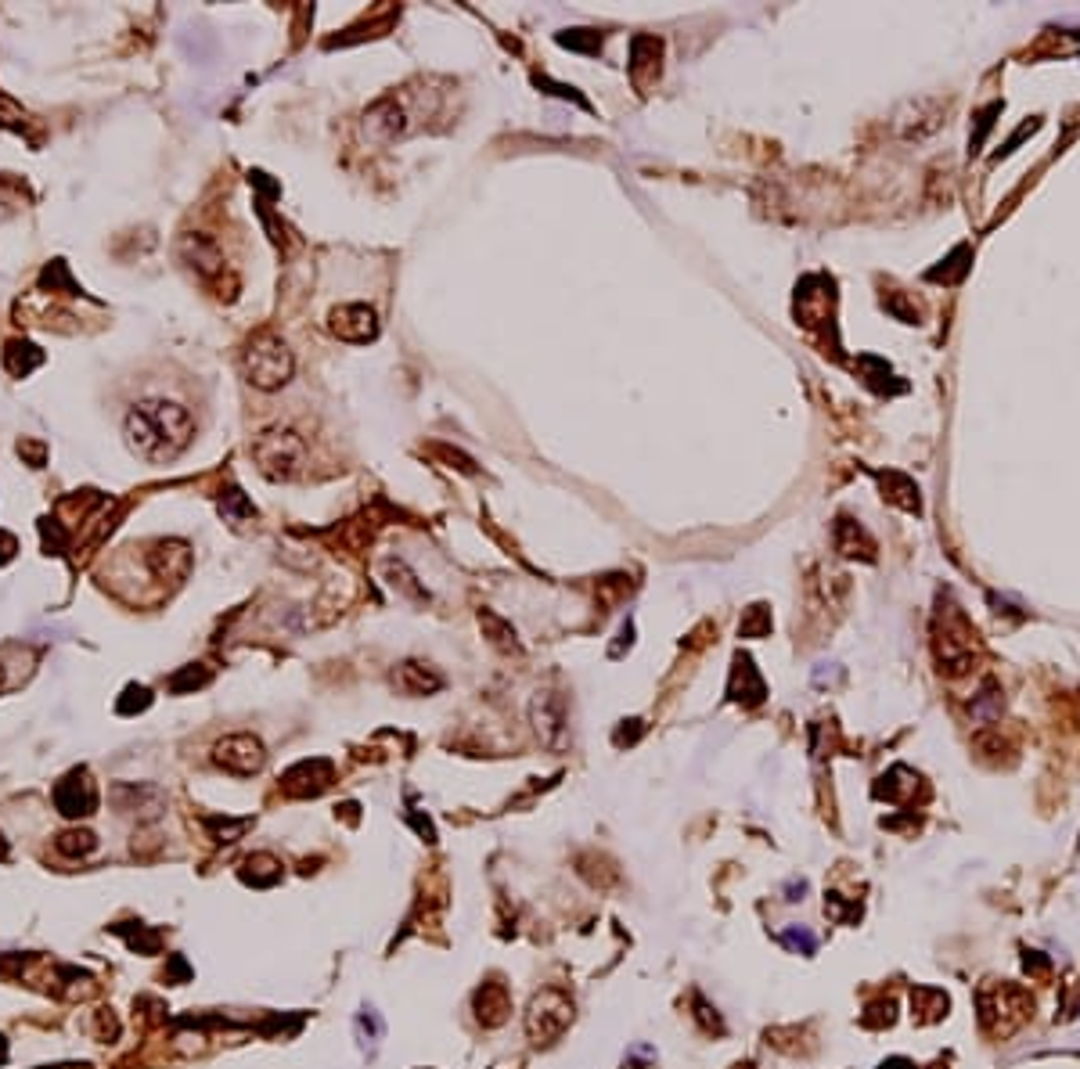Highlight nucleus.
Listing matches in <instances>:
<instances>
[{
	"instance_id": "25",
	"label": "nucleus",
	"mask_w": 1080,
	"mask_h": 1069,
	"mask_svg": "<svg viewBox=\"0 0 1080 1069\" xmlns=\"http://www.w3.org/2000/svg\"><path fill=\"white\" fill-rule=\"evenodd\" d=\"M209 681V670H202V666H188L184 674H177L170 681L173 692H184V688H202V684Z\"/></svg>"
},
{
	"instance_id": "22",
	"label": "nucleus",
	"mask_w": 1080,
	"mask_h": 1069,
	"mask_svg": "<svg viewBox=\"0 0 1080 1069\" xmlns=\"http://www.w3.org/2000/svg\"><path fill=\"white\" fill-rule=\"evenodd\" d=\"M782 944L789 947L792 954H807V958H810V954L818 951V936L810 933L807 926H789L782 933Z\"/></svg>"
},
{
	"instance_id": "6",
	"label": "nucleus",
	"mask_w": 1080,
	"mask_h": 1069,
	"mask_svg": "<svg viewBox=\"0 0 1080 1069\" xmlns=\"http://www.w3.org/2000/svg\"><path fill=\"white\" fill-rule=\"evenodd\" d=\"M213 764L224 767L227 774L249 778V774L263 771L267 753H263V742L256 735H227L213 746Z\"/></svg>"
},
{
	"instance_id": "14",
	"label": "nucleus",
	"mask_w": 1080,
	"mask_h": 1069,
	"mask_svg": "<svg viewBox=\"0 0 1080 1069\" xmlns=\"http://www.w3.org/2000/svg\"><path fill=\"white\" fill-rule=\"evenodd\" d=\"M728 695L735 702H746V706H756V702H764L767 688H764V677L756 674V666L749 656H738L735 659V674H731V688Z\"/></svg>"
},
{
	"instance_id": "1",
	"label": "nucleus",
	"mask_w": 1080,
	"mask_h": 1069,
	"mask_svg": "<svg viewBox=\"0 0 1080 1069\" xmlns=\"http://www.w3.org/2000/svg\"><path fill=\"white\" fill-rule=\"evenodd\" d=\"M123 436L126 447L134 450L137 458L152 461V465H166V461L180 458L191 447L195 418L177 400H141L126 414Z\"/></svg>"
},
{
	"instance_id": "13",
	"label": "nucleus",
	"mask_w": 1080,
	"mask_h": 1069,
	"mask_svg": "<svg viewBox=\"0 0 1080 1069\" xmlns=\"http://www.w3.org/2000/svg\"><path fill=\"white\" fill-rule=\"evenodd\" d=\"M180 256L191 263V267L202 274V278H209V274H220L224 270V256H220V249H216L213 238H206V234H184V242H180Z\"/></svg>"
},
{
	"instance_id": "31",
	"label": "nucleus",
	"mask_w": 1080,
	"mask_h": 1069,
	"mask_svg": "<svg viewBox=\"0 0 1080 1069\" xmlns=\"http://www.w3.org/2000/svg\"><path fill=\"white\" fill-rule=\"evenodd\" d=\"M803 893H807V882H792L789 897H785V900H803Z\"/></svg>"
},
{
	"instance_id": "3",
	"label": "nucleus",
	"mask_w": 1080,
	"mask_h": 1069,
	"mask_svg": "<svg viewBox=\"0 0 1080 1069\" xmlns=\"http://www.w3.org/2000/svg\"><path fill=\"white\" fill-rule=\"evenodd\" d=\"M252 461L267 479H292L306 461V443L288 425H270L252 440Z\"/></svg>"
},
{
	"instance_id": "15",
	"label": "nucleus",
	"mask_w": 1080,
	"mask_h": 1069,
	"mask_svg": "<svg viewBox=\"0 0 1080 1069\" xmlns=\"http://www.w3.org/2000/svg\"><path fill=\"white\" fill-rule=\"evenodd\" d=\"M152 569H155V576H159V580H180V576L191 569L188 544H180V540L159 544V548L152 551Z\"/></svg>"
},
{
	"instance_id": "21",
	"label": "nucleus",
	"mask_w": 1080,
	"mask_h": 1069,
	"mask_svg": "<svg viewBox=\"0 0 1080 1069\" xmlns=\"http://www.w3.org/2000/svg\"><path fill=\"white\" fill-rule=\"evenodd\" d=\"M382 1034H386V1026H382V1016H378L375 1008H364L357 1016V1041L368 1048V1052H375L378 1041H382Z\"/></svg>"
},
{
	"instance_id": "20",
	"label": "nucleus",
	"mask_w": 1080,
	"mask_h": 1069,
	"mask_svg": "<svg viewBox=\"0 0 1080 1069\" xmlns=\"http://www.w3.org/2000/svg\"><path fill=\"white\" fill-rule=\"evenodd\" d=\"M54 846H58V854L65 857H87L94 846H98V839L90 836V832H83V828H69V832H62V836L54 839Z\"/></svg>"
},
{
	"instance_id": "23",
	"label": "nucleus",
	"mask_w": 1080,
	"mask_h": 1069,
	"mask_svg": "<svg viewBox=\"0 0 1080 1069\" xmlns=\"http://www.w3.org/2000/svg\"><path fill=\"white\" fill-rule=\"evenodd\" d=\"M479 623H483L486 630H494V641L504 648H519V641H515V630L508 627V623H501L494 616V612H479Z\"/></svg>"
},
{
	"instance_id": "16",
	"label": "nucleus",
	"mask_w": 1080,
	"mask_h": 1069,
	"mask_svg": "<svg viewBox=\"0 0 1080 1069\" xmlns=\"http://www.w3.org/2000/svg\"><path fill=\"white\" fill-rule=\"evenodd\" d=\"M396 684H400L407 695H432V692H440V688H443V677L432 674V670H425L422 663H404L400 670H396Z\"/></svg>"
},
{
	"instance_id": "32",
	"label": "nucleus",
	"mask_w": 1080,
	"mask_h": 1069,
	"mask_svg": "<svg viewBox=\"0 0 1080 1069\" xmlns=\"http://www.w3.org/2000/svg\"><path fill=\"white\" fill-rule=\"evenodd\" d=\"M0 857H8V843L4 839H0Z\"/></svg>"
},
{
	"instance_id": "29",
	"label": "nucleus",
	"mask_w": 1080,
	"mask_h": 1069,
	"mask_svg": "<svg viewBox=\"0 0 1080 1069\" xmlns=\"http://www.w3.org/2000/svg\"><path fill=\"white\" fill-rule=\"evenodd\" d=\"M1026 969L1048 972V962H1044V958H1041V954H1037V951H1030V954H1026Z\"/></svg>"
},
{
	"instance_id": "27",
	"label": "nucleus",
	"mask_w": 1080,
	"mask_h": 1069,
	"mask_svg": "<svg viewBox=\"0 0 1080 1069\" xmlns=\"http://www.w3.org/2000/svg\"><path fill=\"white\" fill-rule=\"evenodd\" d=\"M695 1005H699V1019H702V1026H706V1030H717V1034H720V1030H724V1023H720V1019H717V1012H713V1008L706 1005V1001H702V998H695Z\"/></svg>"
},
{
	"instance_id": "9",
	"label": "nucleus",
	"mask_w": 1080,
	"mask_h": 1069,
	"mask_svg": "<svg viewBox=\"0 0 1080 1069\" xmlns=\"http://www.w3.org/2000/svg\"><path fill=\"white\" fill-rule=\"evenodd\" d=\"M328 328H332V335H335V339H342V342H371V339H378V317H375V310H371V306H364V303L335 306Z\"/></svg>"
},
{
	"instance_id": "28",
	"label": "nucleus",
	"mask_w": 1080,
	"mask_h": 1069,
	"mask_svg": "<svg viewBox=\"0 0 1080 1069\" xmlns=\"http://www.w3.org/2000/svg\"><path fill=\"white\" fill-rule=\"evenodd\" d=\"M641 735V720H634V728H620V731H616V746H623V742H627V746H630V742H634V738H638Z\"/></svg>"
},
{
	"instance_id": "26",
	"label": "nucleus",
	"mask_w": 1080,
	"mask_h": 1069,
	"mask_svg": "<svg viewBox=\"0 0 1080 1069\" xmlns=\"http://www.w3.org/2000/svg\"><path fill=\"white\" fill-rule=\"evenodd\" d=\"M767 627H771V620H767V612L760 609V605H756L753 616H749V620L742 623V634H746V638H753V634H764Z\"/></svg>"
},
{
	"instance_id": "8",
	"label": "nucleus",
	"mask_w": 1080,
	"mask_h": 1069,
	"mask_svg": "<svg viewBox=\"0 0 1080 1069\" xmlns=\"http://www.w3.org/2000/svg\"><path fill=\"white\" fill-rule=\"evenodd\" d=\"M411 130V116L400 98H382L364 112V137L378 144H389L396 137H404Z\"/></svg>"
},
{
	"instance_id": "5",
	"label": "nucleus",
	"mask_w": 1080,
	"mask_h": 1069,
	"mask_svg": "<svg viewBox=\"0 0 1080 1069\" xmlns=\"http://www.w3.org/2000/svg\"><path fill=\"white\" fill-rule=\"evenodd\" d=\"M573 1023V1001L558 987H544L530 998L526 1008V1034L533 1044H555Z\"/></svg>"
},
{
	"instance_id": "19",
	"label": "nucleus",
	"mask_w": 1080,
	"mask_h": 1069,
	"mask_svg": "<svg viewBox=\"0 0 1080 1069\" xmlns=\"http://www.w3.org/2000/svg\"><path fill=\"white\" fill-rule=\"evenodd\" d=\"M245 868H256V872H242L245 882H252V886H274V882L281 879V864L274 861V857L267 854H256L245 861Z\"/></svg>"
},
{
	"instance_id": "17",
	"label": "nucleus",
	"mask_w": 1080,
	"mask_h": 1069,
	"mask_svg": "<svg viewBox=\"0 0 1080 1069\" xmlns=\"http://www.w3.org/2000/svg\"><path fill=\"white\" fill-rule=\"evenodd\" d=\"M947 1005H951V1001H947L944 990H933V987L911 990V1008H915L918 1023H936V1019H944Z\"/></svg>"
},
{
	"instance_id": "2",
	"label": "nucleus",
	"mask_w": 1080,
	"mask_h": 1069,
	"mask_svg": "<svg viewBox=\"0 0 1080 1069\" xmlns=\"http://www.w3.org/2000/svg\"><path fill=\"white\" fill-rule=\"evenodd\" d=\"M242 371L256 389L274 393V389L292 382L296 357H292V350H288V342L281 339V335L260 332V335H252L249 346L242 350Z\"/></svg>"
},
{
	"instance_id": "18",
	"label": "nucleus",
	"mask_w": 1080,
	"mask_h": 1069,
	"mask_svg": "<svg viewBox=\"0 0 1080 1069\" xmlns=\"http://www.w3.org/2000/svg\"><path fill=\"white\" fill-rule=\"evenodd\" d=\"M40 360H44V353L36 350L33 342H18L15 339V342H8V350H4V368H8L11 375H18V378L29 375Z\"/></svg>"
},
{
	"instance_id": "11",
	"label": "nucleus",
	"mask_w": 1080,
	"mask_h": 1069,
	"mask_svg": "<svg viewBox=\"0 0 1080 1069\" xmlns=\"http://www.w3.org/2000/svg\"><path fill=\"white\" fill-rule=\"evenodd\" d=\"M533 724H537V735L544 746L562 749V742H566V710L551 692L533 699Z\"/></svg>"
},
{
	"instance_id": "12",
	"label": "nucleus",
	"mask_w": 1080,
	"mask_h": 1069,
	"mask_svg": "<svg viewBox=\"0 0 1080 1069\" xmlns=\"http://www.w3.org/2000/svg\"><path fill=\"white\" fill-rule=\"evenodd\" d=\"M472 1008H476V1016L483 1026L508 1023V1016H512L508 987H504V983H483V987L476 990V998H472Z\"/></svg>"
},
{
	"instance_id": "24",
	"label": "nucleus",
	"mask_w": 1080,
	"mask_h": 1069,
	"mask_svg": "<svg viewBox=\"0 0 1080 1069\" xmlns=\"http://www.w3.org/2000/svg\"><path fill=\"white\" fill-rule=\"evenodd\" d=\"M893 1008H897V1005H893L890 998H886V1001H875V1005L861 1016V1023L872 1026V1030H879V1026H890V1023H893Z\"/></svg>"
},
{
	"instance_id": "7",
	"label": "nucleus",
	"mask_w": 1080,
	"mask_h": 1069,
	"mask_svg": "<svg viewBox=\"0 0 1080 1069\" xmlns=\"http://www.w3.org/2000/svg\"><path fill=\"white\" fill-rule=\"evenodd\" d=\"M54 807L65 818H90L98 810V785L90 782L87 771L65 774L62 782L54 785Z\"/></svg>"
},
{
	"instance_id": "10",
	"label": "nucleus",
	"mask_w": 1080,
	"mask_h": 1069,
	"mask_svg": "<svg viewBox=\"0 0 1080 1069\" xmlns=\"http://www.w3.org/2000/svg\"><path fill=\"white\" fill-rule=\"evenodd\" d=\"M332 774H335L332 760L314 756V760H299L296 767H288L285 778H281V785H285L288 796H317V792L328 789Z\"/></svg>"
},
{
	"instance_id": "4",
	"label": "nucleus",
	"mask_w": 1080,
	"mask_h": 1069,
	"mask_svg": "<svg viewBox=\"0 0 1080 1069\" xmlns=\"http://www.w3.org/2000/svg\"><path fill=\"white\" fill-rule=\"evenodd\" d=\"M980 1005V1026L987 1034H1012L1026 1016H1030V998L1012 983H990L976 994Z\"/></svg>"
},
{
	"instance_id": "30",
	"label": "nucleus",
	"mask_w": 1080,
	"mask_h": 1069,
	"mask_svg": "<svg viewBox=\"0 0 1080 1069\" xmlns=\"http://www.w3.org/2000/svg\"><path fill=\"white\" fill-rule=\"evenodd\" d=\"M879 1069H915V1062H908V1059H900V1055H897V1059H886V1062H882V1066Z\"/></svg>"
}]
</instances>
